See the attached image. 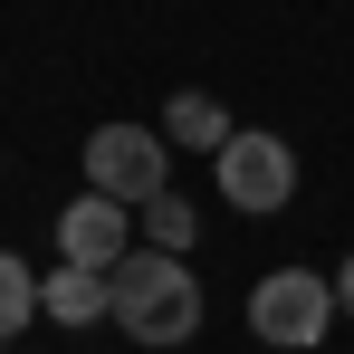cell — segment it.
Here are the masks:
<instances>
[{
    "instance_id": "1",
    "label": "cell",
    "mask_w": 354,
    "mask_h": 354,
    "mask_svg": "<svg viewBox=\"0 0 354 354\" xmlns=\"http://www.w3.org/2000/svg\"><path fill=\"white\" fill-rule=\"evenodd\" d=\"M106 306L134 345H192L201 335V288H192L182 249H153V239H134L106 268Z\"/></svg>"
},
{
    "instance_id": "2",
    "label": "cell",
    "mask_w": 354,
    "mask_h": 354,
    "mask_svg": "<svg viewBox=\"0 0 354 354\" xmlns=\"http://www.w3.org/2000/svg\"><path fill=\"white\" fill-rule=\"evenodd\" d=\"M335 288L316 278V268H268L259 288H249V335L259 345H288V354H306V345H326L335 335Z\"/></svg>"
},
{
    "instance_id": "3",
    "label": "cell",
    "mask_w": 354,
    "mask_h": 354,
    "mask_svg": "<svg viewBox=\"0 0 354 354\" xmlns=\"http://www.w3.org/2000/svg\"><path fill=\"white\" fill-rule=\"evenodd\" d=\"M86 192H106L124 211H144L153 192H173V153L153 124H96L86 134Z\"/></svg>"
},
{
    "instance_id": "4",
    "label": "cell",
    "mask_w": 354,
    "mask_h": 354,
    "mask_svg": "<svg viewBox=\"0 0 354 354\" xmlns=\"http://www.w3.org/2000/svg\"><path fill=\"white\" fill-rule=\"evenodd\" d=\"M211 163H221V192H230V211H249V221L288 211V192H297V153L278 144V134H230Z\"/></svg>"
},
{
    "instance_id": "5",
    "label": "cell",
    "mask_w": 354,
    "mask_h": 354,
    "mask_svg": "<svg viewBox=\"0 0 354 354\" xmlns=\"http://www.w3.org/2000/svg\"><path fill=\"white\" fill-rule=\"evenodd\" d=\"M134 239H144V230H134V211L106 201V192H77V201L58 211V259H67V268H115Z\"/></svg>"
},
{
    "instance_id": "6",
    "label": "cell",
    "mask_w": 354,
    "mask_h": 354,
    "mask_svg": "<svg viewBox=\"0 0 354 354\" xmlns=\"http://www.w3.org/2000/svg\"><path fill=\"white\" fill-rule=\"evenodd\" d=\"M39 316H58V326H96V316H115V306H106V268H48V278H39Z\"/></svg>"
},
{
    "instance_id": "7",
    "label": "cell",
    "mask_w": 354,
    "mask_h": 354,
    "mask_svg": "<svg viewBox=\"0 0 354 354\" xmlns=\"http://www.w3.org/2000/svg\"><path fill=\"white\" fill-rule=\"evenodd\" d=\"M230 134H239V124L221 115L211 96H173V106H163V144H182V153H221Z\"/></svg>"
},
{
    "instance_id": "8",
    "label": "cell",
    "mask_w": 354,
    "mask_h": 354,
    "mask_svg": "<svg viewBox=\"0 0 354 354\" xmlns=\"http://www.w3.org/2000/svg\"><path fill=\"white\" fill-rule=\"evenodd\" d=\"M134 230L153 239V249H192V239H201V221H192V201H182V192H153V201L134 211Z\"/></svg>"
},
{
    "instance_id": "9",
    "label": "cell",
    "mask_w": 354,
    "mask_h": 354,
    "mask_svg": "<svg viewBox=\"0 0 354 354\" xmlns=\"http://www.w3.org/2000/svg\"><path fill=\"white\" fill-rule=\"evenodd\" d=\"M29 316H39V278H29V259H19V249H0V345H10Z\"/></svg>"
},
{
    "instance_id": "10",
    "label": "cell",
    "mask_w": 354,
    "mask_h": 354,
    "mask_svg": "<svg viewBox=\"0 0 354 354\" xmlns=\"http://www.w3.org/2000/svg\"><path fill=\"white\" fill-rule=\"evenodd\" d=\"M335 306H345V316H354V259H345V268H335Z\"/></svg>"
},
{
    "instance_id": "11",
    "label": "cell",
    "mask_w": 354,
    "mask_h": 354,
    "mask_svg": "<svg viewBox=\"0 0 354 354\" xmlns=\"http://www.w3.org/2000/svg\"><path fill=\"white\" fill-rule=\"evenodd\" d=\"M0 354H10V345H0Z\"/></svg>"
}]
</instances>
